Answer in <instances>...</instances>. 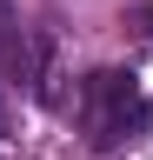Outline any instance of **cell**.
I'll return each mask as SVG.
<instances>
[{
	"label": "cell",
	"mask_w": 153,
	"mask_h": 160,
	"mask_svg": "<svg viewBox=\"0 0 153 160\" xmlns=\"http://www.w3.org/2000/svg\"><path fill=\"white\" fill-rule=\"evenodd\" d=\"M80 127L93 147H120L146 127V100H140V80L127 67H100L80 80Z\"/></svg>",
	"instance_id": "6da1fadb"
},
{
	"label": "cell",
	"mask_w": 153,
	"mask_h": 160,
	"mask_svg": "<svg viewBox=\"0 0 153 160\" xmlns=\"http://www.w3.org/2000/svg\"><path fill=\"white\" fill-rule=\"evenodd\" d=\"M133 33H146V40H153V7H140V13H133Z\"/></svg>",
	"instance_id": "7a4b0ae2"
},
{
	"label": "cell",
	"mask_w": 153,
	"mask_h": 160,
	"mask_svg": "<svg viewBox=\"0 0 153 160\" xmlns=\"http://www.w3.org/2000/svg\"><path fill=\"white\" fill-rule=\"evenodd\" d=\"M0 133H7V107H0Z\"/></svg>",
	"instance_id": "3957f363"
}]
</instances>
